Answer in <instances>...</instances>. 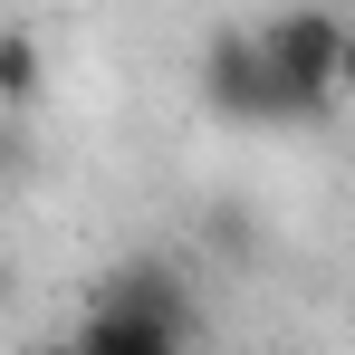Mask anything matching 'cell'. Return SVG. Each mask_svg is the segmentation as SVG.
Segmentation results:
<instances>
[{"mask_svg":"<svg viewBox=\"0 0 355 355\" xmlns=\"http://www.w3.org/2000/svg\"><path fill=\"white\" fill-rule=\"evenodd\" d=\"M29 96H39V39L29 29H0V106L19 116Z\"/></svg>","mask_w":355,"mask_h":355,"instance_id":"cell-4","label":"cell"},{"mask_svg":"<svg viewBox=\"0 0 355 355\" xmlns=\"http://www.w3.org/2000/svg\"><path fill=\"white\" fill-rule=\"evenodd\" d=\"M192 336H202V307H192V288L164 259L106 269L96 297H87V317H77V346L87 355H182Z\"/></svg>","mask_w":355,"mask_h":355,"instance_id":"cell-1","label":"cell"},{"mask_svg":"<svg viewBox=\"0 0 355 355\" xmlns=\"http://www.w3.org/2000/svg\"><path fill=\"white\" fill-rule=\"evenodd\" d=\"M259 39H269V58L288 67L297 87H327V96L346 87V58H355V29H346V19H336V10H317V0H297V10H279V19H269Z\"/></svg>","mask_w":355,"mask_h":355,"instance_id":"cell-3","label":"cell"},{"mask_svg":"<svg viewBox=\"0 0 355 355\" xmlns=\"http://www.w3.org/2000/svg\"><path fill=\"white\" fill-rule=\"evenodd\" d=\"M202 106L221 125H250V135H269V125H327L336 116V96H327V87H297L288 67L269 58L259 29H211V39H202Z\"/></svg>","mask_w":355,"mask_h":355,"instance_id":"cell-2","label":"cell"}]
</instances>
